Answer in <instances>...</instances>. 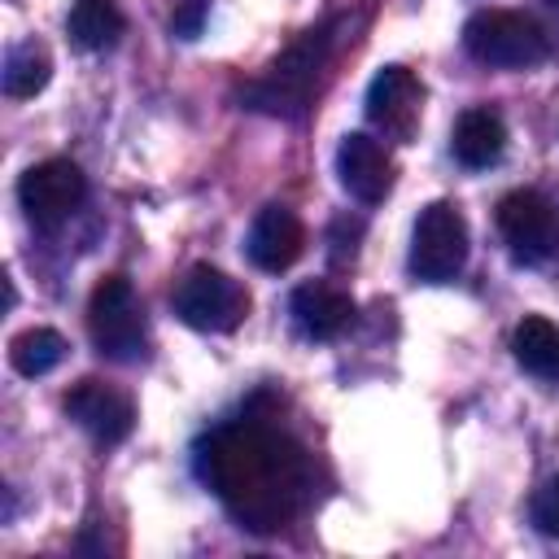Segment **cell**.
<instances>
[{
  "label": "cell",
  "instance_id": "6da1fadb",
  "mask_svg": "<svg viewBox=\"0 0 559 559\" xmlns=\"http://www.w3.org/2000/svg\"><path fill=\"white\" fill-rule=\"evenodd\" d=\"M197 476L249 533L288 528L314 493V467L301 441L266 419H227L197 441Z\"/></svg>",
  "mask_w": 559,
  "mask_h": 559
},
{
  "label": "cell",
  "instance_id": "7a4b0ae2",
  "mask_svg": "<svg viewBox=\"0 0 559 559\" xmlns=\"http://www.w3.org/2000/svg\"><path fill=\"white\" fill-rule=\"evenodd\" d=\"M463 48L493 70H528L555 52L550 31L515 9H480L463 26Z\"/></svg>",
  "mask_w": 559,
  "mask_h": 559
},
{
  "label": "cell",
  "instance_id": "3957f363",
  "mask_svg": "<svg viewBox=\"0 0 559 559\" xmlns=\"http://www.w3.org/2000/svg\"><path fill=\"white\" fill-rule=\"evenodd\" d=\"M87 332H92V345L105 358H114V362L144 358V349H148V319H144V301L135 297L127 275H105L92 288Z\"/></svg>",
  "mask_w": 559,
  "mask_h": 559
},
{
  "label": "cell",
  "instance_id": "277c9868",
  "mask_svg": "<svg viewBox=\"0 0 559 559\" xmlns=\"http://www.w3.org/2000/svg\"><path fill=\"white\" fill-rule=\"evenodd\" d=\"M323 57H328V31H306L284 57H275L266 66V74L258 83L245 87V100L249 109H262V114H301L310 105V92H314V79L323 70Z\"/></svg>",
  "mask_w": 559,
  "mask_h": 559
},
{
  "label": "cell",
  "instance_id": "5b68a950",
  "mask_svg": "<svg viewBox=\"0 0 559 559\" xmlns=\"http://www.w3.org/2000/svg\"><path fill=\"white\" fill-rule=\"evenodd\" d=\"M175 314L197 332H231L249 314V293L218 266H192L175 288Z\"/></svg>",
  "mask_w": 559,
  "mask_h": 559
},
{
  "label": "cell",
  "instance_id": "8992f818",
  "mask_svg": "<svg viewBox=\"0 0 559 559\" xmlns=\"http://www.w3.org/2000/svg\"><path fill=\"white\" fill-rule=\"evenodd\" d=\"M467 262V223L459 214V205L450 201H432L428 210H419L415 218V236H411V271L424 284H445L463 271Z\"/></svg>",
  "mask_w": 559,
  "mask_h": 559
},
{
  "label": "cell",
  "instance_id": "52a82bcc",
  "mask_svg": "<svg viewBox=\"0 0 559 559\" xmlns=\"http://www.w3.org/2000/svg\"><path fill=\"white\" fill-rule=\"evenodd\" d=\"M87 197V175L70 157H48L17 179V205L39 231H57Z\"/></svg>",
  "mask_w": 559,
  "mask_h": 559
},
{
  "label": "cell",
  "instance_id": "ba28073f",
  "mask_svg": "<svg viewBox=\"0 0 559 559\" xmlns=\"http://www.w3.org/2000/svg\"><path fill=\"white\" fill-rule=\"evenodd\" d=\"M498 231L515 262L537 266L559 249V210L542 192H507L498 201Z\"/></svg>",
  "mask_w": 559,
  "mask_h": 559
},
{
  "label": "cell",
  "instance_id": "9c48e42d",
  "mask_svg": "<svg viewBox=\"0 0 559 559\" xmlns=\"http://www.w3.org/2000/svg\"><path fill=\"white\" fill-rule=\"evenodd\" d=\"M66 415L96 441V445H118V441H127L131 437V428H135V402L122 393V389H114V384H105V380H79L70 393H66Z\"/></svg>",
  "mask_w": 559,
  "mask_h": 559
},
{
  "label": "cell",
  "instance_id": "30bf717a",
  "mask_svg": "<svg viewBox=\"0 0 559 559\" xmlns=\"http://www.w3.org/2000/svg\"><path fill=\"white\" fill-rule=\"evenodd\" d=\"M301 249H306V227L288 205H262L253 214L249 236H245V253L258 271H266V275L288 271L301 258Z\"/></svg>",
  "mask_w": 559,
  "mask_h": 559
},
{
  "label": "cell",
  "instance_id": "8fae6325",
  "mask_svg": "<svg viewBox=\"0 0 559 559\" xmlns=\"http://www.w3.org/2000/svg\"><path fill=\"white\" fill-rule=\"evenodd\" d=\"M336 175H341V188L362 201V205H376L384 201V192L393 188V162L384 153L380 140H371L367 131H349L336 148Z\"/></svg>",
  "mask_w": 559,
  "mask_h": 559
},
{
  "label": "cell",
  "instance_id": "7c38bea8",
  "mask_svg": "<svg viewBox=\"0 0 559 559\" xmlns=\"http://www.w3.org/2000/svg\"><path fill=\"white\" fill-rule=\"evenodd\" d=\"M288 310H293L297 332L310 336V341H336V336L349 332V323H354V297H349L345 288L328 284V280H306V284H297Z\"/></svg>",
  "mask_w": 559,
  "mask_h": 559
},
{
  "label": "cell",
  "instance_id": "4fadbf2b",
  "mask_svg": "<svg viewBox=\"0 0 559 559\" xmlns=\"http://www.w3.org/2000/svg\"><path fill=\"white\" fill-rule=\"evenodd\" d=\"M419 100H424L419 79L406 66H384L367 87V118L393 135H411L419 118Z\"/></svg>",
  "mask_w": 559,
  "mask_h": 559
},
{
  "label": "cell",
  "instance_id": "5bb4252c",
  "mask_svg": "<svg viewBox=\"0 0 559 559\" xmlns=\"http://www.w3.org/2000/svg\"><path fill=\"white\" fill-rule=\"evenodd\" d=\"M450 148L467 170H485L507 153V122L493 109H467L454 122Z\"/></svg>",
  "mask_w": 559,
  "mask_h": 559
},
{
  "label": "cell",
  "instance_id": "9a60e30c",
  "mask_svg": "<svg viewBox=\"0 0 559 559\" xmlns=\"http://www.w3.org/2000/svg\"><path fill=\"white\" fill-rule=\"evenodd\" d=\"M511 354L524 371L542 380H559V328L546 314H524L511 332Z\"/></svg>",
  "mask_w": 559,
  "mask_h": 559
},
{
  "label": "cell",
  "instance_id": "2e32d148",
  "mask_svg": "<svg viewBox=\"0 0 559 559\" xmlns=\"http://www.w3.org/2000/svg\"><path fill=\"white\" fill-rule=\"evenodd\" d=\"M70 39L83 48V52H105L118 44V35L127 31V17L118 9V0H74L70 17Z\"/></svg>",
  "mask_w": 559,
  "mask_h": 559
},
{
  "label": "cell",
  "instance_id": "e0dca14e",
  "mask_svg": "<svg viewBox=\"0 0 559 559\" xmlns=\"http://www.w3.org/2000/svg\"><path fill=\"white\" fill-rule=\"evenodd\" d=\"M48 74H52V61H48V48L35 44V39H22L4 52V70H0V83H4V96L13 100H26L35 92L48 87Z\"/></svg>",
  "mask_w": 559,
  "mask_h": 559
},
{
  "label": "cell",
  "instance_id": "ac0fdd59",
  "mask_svg": "<svg viewBox=\"0 0 559 559\" xmlns=\"http://www.w3.org/2000/svg\"><path fill=\"white\" fill-rule=\"evenodd\" d=\"M66 358V336L52 328H26L9 341V362L17 376H48Z\"/></svg>",
  "mask_w": 559,
  "mask_h": 559
},
{
  "label": "cell",
  "instance_id": "d6986e66",
  "mask_svg": "<svg viewBox=\"0 0 559 559\" xmlns=\"http://www.w3.org/2000/svg\"><path fill=\"white\" fill-rule=\"evenodd\" d=\"M533 524L546 537H559V476H550L537 493H533Z\"/></svg>",
  "mask_w": 559,
  "mask_h": 559
},
{
  "label": "cell",
  "instance_id": "ffe728a7",
  "mask_svg": "<svg viewBox=\"0 0 559 559\" xmlns=\"http://www.w3.org/2000/svg\"><path fill=\"white\" fill-rule=\"evenodd\" d=\"M201 13H205V0H192L179 17H175V31L179 35H197V26H201Z\"/></svg>",
  "mask_w": 559,
  "mask_h": 559
},
{
  "label": "cell",
  "instance_id": "44dd1931",
  "mask_svg": "<svg viewBox=\"0 0 559 559\" xmlns=\"http://www.w3.org/2000/svg\"><path fill=\"white\" fill-rule=\"evenodd\" d=\"M550 4H555V9H559V0H550Z\"/></svg>",
  "mask_w": 559,
  "mask_h": 559
}]
</instances>
